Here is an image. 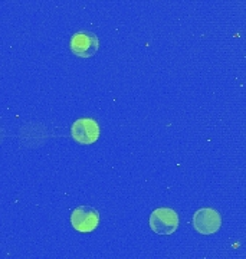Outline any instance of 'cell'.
<instances>
[{
	"instance_id": "4",
	"label": "cell",
	"mask_w": 246,
	"mask_h": 259,
	"mask_svg": "<svg viewBox=\"0 0 246 259\" xmlns=\"http://www.w3.org/2000/svg\"><path fill=\"white\" fill-rule=\"evenodd\" d=\"M71 136L76 143L90 146L94 144L100 137V125L92 118H79L72 124Z\"/></svg>"
},
{
	"instance_id": "1",
	"label": "cell",
	"mask_w": 246,
	"mask_h": 259,
	"mask_svg": "<svg viewBox=\"0 0 246 259\" xmlns=\"http://www.w3.org/2000/svg\"><path fill=\"white\" fill-rule=\"evenodd\" d=\"M148 222L157 235H172L179 228V214L170 207H158L150 214Z\"/></svg>"
},
{
	"instance_id": "5",
	"label": "cell",
	"mask_w": 246,
	"mask_h": 259,
	"mask_svg": "<svg viewBox=\"0 0 246 259\" xmlns=\"http://www.w3.org/2000/svg\"><path fill=\"white\" fill-rule=\"evenodd\" d=\"M71 223L75 231L88 233L97 229L100 223V213L91 206H79L72 212Z\"/></svg>"
},
{
	"instance_id": "2",
	"label": "cell",
	"mask_w": 246,
	"mask_h": 259,
	"mask_svg": "<svg viewBox=\"0 0 246 259\" xmlns=\"http://www.w3.org/2000/svg\"><path fill=\"white\" fill-rule=\"evenodd\" d=\"M69 48H71V52L73 55L87 59V58H92L98 52L100 40L95 33L88 32V30H81V32H76L71 37Z\"/></svg>"
},
{
	"instance_id": "3",
	"label": "cell",
	"mask_w": 246,
	"mask_h": 259,
	"mask_svg": "<svg viewBox=\"0 0 246 259\" xmlns=\"http://www.w3.org/2000/svg\"><path fill=\"white\" fill-rule=\"evenodd\" d=\"M193 226L201 235H213L222 226V216L212 207H203L193 214Z\"/></svg>"
}]
</instances>
